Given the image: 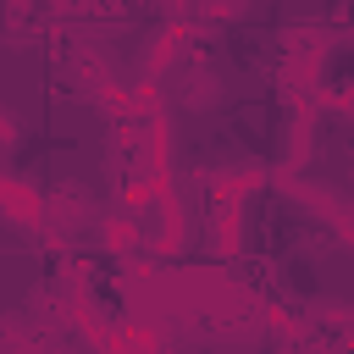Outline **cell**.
I'll return each instance as SVG.
<instances>
[{
	"instance_id": "obj_1",
	"label": "cell",
	"mask_w": 354,
	"mask_h": 354,
	"mask_svg": "<svg viewBox=\"0 0 354 354\" xmlns=\"http://www.w3.org/2000/svg\"><path fill=\"white\" fill-rule=\"evenodd\" d=\"M238 11H243V0H205V17L210 22H232Z\"/></svg>"
}]
</instances>
